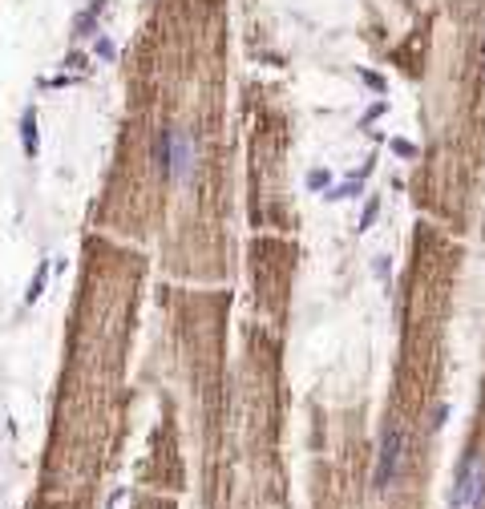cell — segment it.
Masks as SVG:
<instances>
[{"instance_id": "obj_2", "label": "cell", "mask_w": 485, "mask_h": 509, "mask_svg": "<svg viewBox=\"0 0 485 509\" xmlns=\"http://www.w3.org/2000/svg\"><path fill=\"white\" fill-rule=\"evenodd\" d=\"M405 429L400 424H389L384 429V437H380V453H376V473H372V489L376 493H389L393 481L400 477V469H405Z\"/></svg>"}, {"instance_id": "obj_9", "label": "cell", "mask_w": 485, "mask_h": 509, "mask_svg": "<svg viewBox=\"0 0 485 509\" xmlns=\"http://www.w3.org/2000/svg\"><path fill=\"white\" fill-rule=\"evenodd\" d=\"M376 214H380V198H368V202H364V214H360V231H368L372 223H376Z\"/></svg>"}, {"instance_id": "obj_5", "label": "cell", "mask_w": 485, "mask_h": 509, "mask_svg": "<svg viewBox=\"0 0 485 509\" xmlns=\"http://www.w3.org/2000/svg\"><path fill=\"white\" fill-rule=\"evenodd\" d=\"M49 275H53V263H49V259H41V263H37V275L28 279V287H24V295H21L24 307L41 303V295H45V287H49Z\"/></svg>"}, {"instance_id": "obj_14", "label": "cell", "mask_w": 485, "mask_h": 509, "mask_svg": "<svg viewBox=\"0 0 485 509\" xmlns=\"http://www.w3.org/2000/svg\"><path fill=\"white\" fill-rule=\"evenodd\" d=\"M445 417H449V404H441L437 413H433V420H429V429H441V424H445Z\"/></svg>"}, {"instance_id": "obj_4", "label": "cell", "mask_w": 485, "mask_h": 509, "mask_svg": "<svg viewBox=\"0 0 485 509\" xmlns=\"http://www.w3.org/2000/svg\"><path fill=\"white\" fill-rule=\"evenodd\" d=\"M154 166L162 170V178H170V166H174V126H166L154 134Z\"/></svg>"}, {"instance_id": "obj_7", "label": "cell", "mask_w": 485, "mask_h": 509, "mask_svg": "<svg viewBox=\"0 0 485 509\" xmlns=\"http://www.w3.org/2000/svg\"><path fill=\"white\" fill-rule=\"evenodd\" d=\"M101 8H105V0L90 4V8H85V12H81L77 21H73V33H77V37H90V33H93V24H97V17H101Z\"/></svg>"}, {"instance_id": "obj_15", "label": "cell", "mask_w": 485, "mask_h": 509, "mask_svg": "<svg viewBox=\"0 0 485 509\" xmlns=\"http://www.w3.org/2000/svg\"><path fill=\"white\" fill-rule=\"evenodd\" d=\"M121 501H126V489H114V493H110V506H105V509H117Z\"/></svg>"}, {"instance_id": "obj_11", "label": "cell", "mask_w": 485, "mask_h": 509, "mask_svg": "<svg viewBox=\"0 0 485 509\" xmlns=\"http://www.w3.org/2000/svg\"><path fill=\"white\" fill-rule=\"evenodd\" d=\"M327 186H332V174H327V170H312V174H307V190H327Z\"/></svg>"}, {"instance_id": "obj_1", "label": "cell", "mask_w": 485, "mask_h": 509, "mask_svg": "<svg viewBox=\"0 0 485 509\" xmlns=\"http://www.w3.org/2000/svg\"><path fill=\"white\" fill-rule=\"evenodd\" d=\"M449 509H485V457L482 453H465L453 489H449Z\"/></svg>"}, {"instance_id": "obj_12", "label": "cell", "mask_w": 485, "mask_h": 509, "mask_svg": "<svg viewBox=\"0 0 485 509\" xmlns=\"http://www.w3.org/2000/svg\"><path fill=\"white\" fill-rule=\"evenodd\" d=\"M65 69L81 73V69H85V53H69V57H65Z\"/></svg>"}, {"instance_id": "obj_3", "label": "cell", "mask_w": 485, "mask_h": 509, "mask_svg": "<svg viewBox=\"0 0 485 509\" xmlns=\"http://www.w3.org/2000/svg\"><path fill=\"white\" fill-rule=\"evenodd\" d=\"M194 158H198V141L190 138L186 130H174V166H170V178H186L194 170Z\"/></svg>"}, {"instance_id": "obj_6", "label": "cell", "mask_w": 485, "mask_h": 509, "mask_svg": "<svg viewBox=\"0 0 485 509\" xmlns=\"http://www.w3.org/2000/svg\"><path fill=\"white\" fill-rule=\"evenodd\" d=\"M21 150H24V158H37V150H41V134H37V110H24V114H21Z\"/></svg>"}, {"instance_id": "obj_16", "label": "cell", "mask_w": 485, "mask_h": 509, "mask_svg": "<svg viewBox=\"0 0 485 509\" xmlns=\"http://www.w3.org/2000/svg\"><path fill=\"white\" fill-rule=\"evenodd\" d=\"M376 275H380V279H389V259H384V254L376 259Z\"/></svg>"}, {"instance_id": "obj_17", "label": "cell", "mask_w": 485, "mask_h": 509, "mask_svg": "<svg viewBox=\"0 0 485 509\" xmlns=\"http://www.w3.org/2000/svg\"><path fill=\"white\" fill-rule=\"evenodd\" d=\"M380 114H384V101H380V105H372L368 114H364V121H376V117H380Z\"/></svg>"}, {"instance_id": "obj_10", "label": "cell", "mask_w": 485, "mask_h": 509, "mask_svg": "<svg viewBox=\"0 0 485 509\" xmlns=\"http://www.w3.org/2000/svg\"><path fill=\"white\" fill-rule=\"evenodd\" d=\"M93 53H97L101 61H114V57H117V45H114V41H110V37H97V45H93Z\"/></svg>"}, {"instance_id": "obj_13", "label": "cell", "mask_w": 485, "mask_h": 509, "mask_svg": "<svg viewBox=\"0 0 485 509\" xmlns=\"http://www.w3.org/2000/svg\"><path fill=\"white\" fill-rule=\"evenodd\" d=\"M393 150L400 154V158H413V154H416V146H413V141H405V138H396V141H393Z\"/></svg>"}, {"instance_id": "obj_8", "label": "cell", "mask_w": 485, "mask_h": 509, "mask_svg": "<svg viewBox=\"0 0 485 509\" xmlns=\"http://www.w3.org/2000/svg\"><path fill=\"white\" fill-rule=\"evenodd\" d=\"M360 182H364V178H348V182L332 186L323 198H327V202H344V198H356V194H360Z\"/></svg>"}]
</instances>
